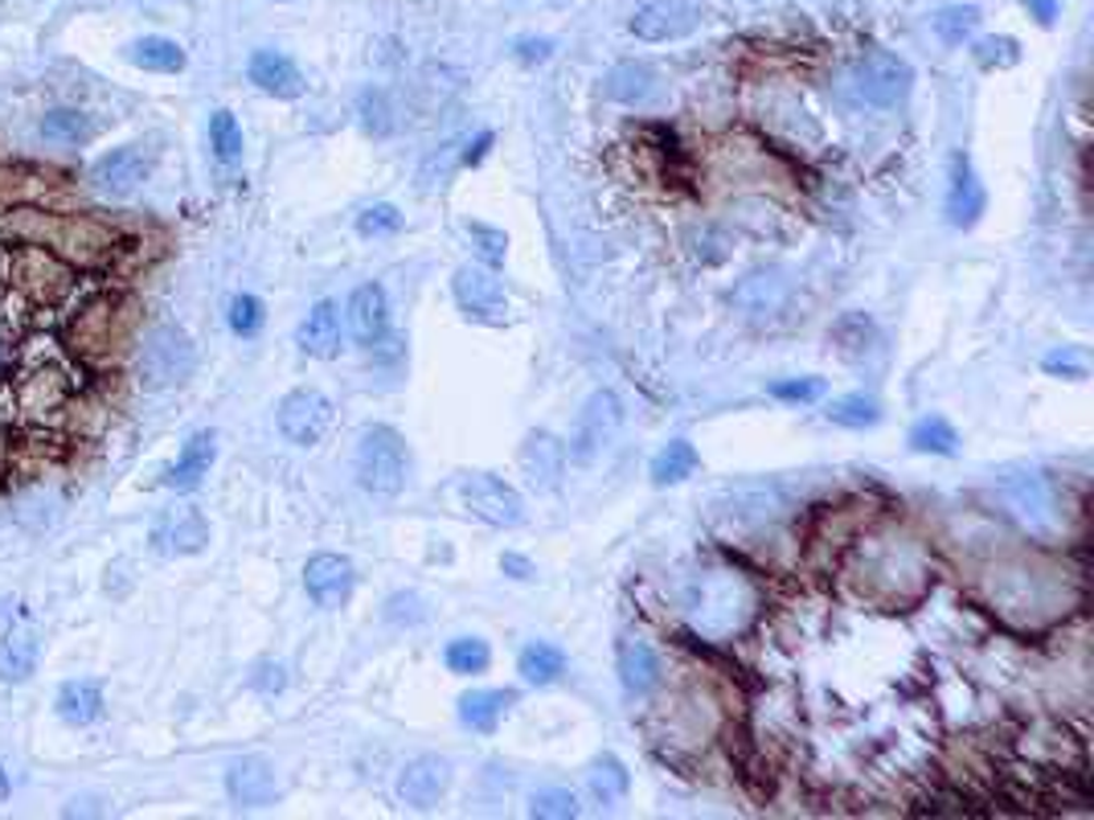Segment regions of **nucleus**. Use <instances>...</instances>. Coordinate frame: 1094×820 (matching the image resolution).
<instances>
[{
    "instance_id": "obj_13",
    "label": "nucleus",
    "mask_w": 1094,
    "mask_h": 820,
    "mask_svg": "<svg viewBox=\"0 0 1094 820\" xmlns=\"http://www.w3.org/2000/svg\"><path fill=\"white\" fill-rule=\"evenodd\" d=\"M623 423V402L611 390H594L587 398V407L578 410V423H574V439L570 451L578 460H594Z\"/></svg>"
},
{
    "instance_id": "obj_14",
    "label": "nucleus",
    "mask_w": 1094,
    "mask_h": 820,
    "mask_svg": "<svg viewBox=\"0 0 1094 820\" xmlns=\"http://www.w3.org/2000/svg\"><path fill=\"white\" fill-rule=\"evenodd\" d=\"M148 542L156 554H169V558L202 554V550L209 546V521L202 517V509L177 505V509H165L156 521H152Z\"/></svg>"
},
{
    "instance_id": "obj_54",
    "label": "nucleus",
    "mask_w": 1094,
    "mask_h": 820,
    "mask_svg": "<svg viewBox=\"0 0 1094 820\" xmlns=\"http://www.w3.org/2000/svg\"><path fill=\"white\" fill-rule=\"evenodd\" d=\"M492 140H496V136H492V132H480V136H476L472 144H468V153H464V165H480V160L489 156Z\"/></svg>"
},
{
    "instance_id": "obj_51",
    "label": "nucleus",
    "mask_w": 1094,
    "mask_h": 820,
    "mask_svg": "<svg viewBox=\"0 0 1094 820\" xmlns=\"http://www.w3.org/2000/svg\"><path fill=\"white\" fill-rule=\"evenodd\" d=\"M513 53H517V62L533 67V62H545V58L554 53V41H550V37H521V41L513 46Z\"/></svg>"
},
{
    "instance_id": "obj_41",
    "label": "nucleus",
    "mask_w": 1094,
    "mask_h": 820,
    "mask_svg": "<svg viewBox=\"0 0 1094 820\" xmlns=\"http://www.w3.org/2000/svg\"><path fill=\"white\" fill-rule=\"evenodd\" d=\"M874 321H865L861 312H849V316H841L837 325H832V341L841 345V353L844 358H861V353H869L874 349Z\"/></svg>"
},
{
    "instance_id": "obj_9",
    "label": "nucleus",
    "mask_w": 1094,
    "mask_h": 820,
    "mask_svg": "<svg viewBox=\"0 0 1094 820\" xmlns=\"http://www.w3.org/2000/svg\"><path fill=\"white\" fill-rule=\"evenodd\" d=\"M459 501H464V509L480 517L484 526H492V530H513V526L525 521L521 493L501 477H492V472H472V477L459 480Z\"/></svg>"
},
{
    "instance_id": "obj_11",
    "label": "nucleus",
    "mask_w": 1094,
    "mask_h": 820,
    "mask_svg": "<svg viewBox=\"0 0 1094 820\" xmlns=\"http://www.w3.org/2000/svg\"><path fill=\"white\" fill-rule=\"evenodd\" d=\"M853 83H857V95L869 107H898V102H906L910 86H914V70L898 53L874 50L857 62Z\"/></svg>"
},
{
    "instance_id": "obj_34",
    "label": "nucleus",
    "mask_w": 1094,
    "mask_h": 820,
    "mask_svg": "<svg viewBox=\"0 0 1094 820\" xmlns=\"http://www.w3.org/2000/svg\"><path fill=\"white\" fill-rule=\"evenodd\" d=\"M521 677L529 685H554L562 673H566V652L550 644V640H533V644H525L521 649Z\"/></svg>"
},
{
    "instance_id": "obj_2",
    "label": "nucleus",
    "mask_w": 1094,
    "mask_h": 820,
    "mask_svg": "<svg viewBox=\"0 0 1094 820\" xmlns=\"http://www.w3.org/2000/svg\"><path fill=\"white\" fill-rule=\"evenodd\" d=\"M9 234L17 242L46 246L70 267H111V258L128 251L123 230L99 214H46V209H13Z\"/></svg>"
},
{
    "instance_id": "obj_17",
    "label": "nucleus",
    "mask_w": 1094,
    "mask_h": 820,
    "mask_svg": "<svg viewBox=\"0 0 1094 820\" xmlns=\"http://www.w3.org/2000/svg\"><path fill=\"white\" fill-rule=\"evenodd\" d=\"M353 587H357L353 563L340 558V554H312L308 566H303V591L324 612L345 607L353 599Z\"/></svg>"
},
{
    "instance_id": "obj_23",
    "label": "nucleus",
    "mask_w": 1094,
    "mask_h": 820,
    "mask_svg": "<svg viewBox=\"0 0 1094 820\" xmlns=\"http://www.w3.org/2000/svg\"><path fill=\"white\" fill-rule=\"evenodd\" d=\"M214 460H218V435L214 431H197V435H189V444L181 447L177 463L165 472V484L177 489V493H189V489H197L209 477Z\"/></svg>"
},
{
    "instance_id": "obj_8",
    "label": "nucleus",
    "mask_w": 1094,
    "mask_h": 820,
    "mask_svg": "<svg viewBox=\"0 0 1094 820\" xmlns=\"http://www.w3.org/2000/svg\"><path fill=\"white\" fill-rule=\"evenodd\" d=\"M123 300L119 296H99V300H91L83 304L74 316H70L67 325V349L74 353L79 361L86 365H95L103 361L119 341V321H123Z\"/></svg>"
},
{
    "instance_id": "obj_24",
    "label": "nucleus",
    "mask_w": 1094,
    "mask_h": 820,
    "mask_svg": "<svg viewBox=\"0 0 1094 820\" xmlns=\"http://www.w3.org/2000/svg\"><path fill=\"white\" fill-rule=\"evenodd\" d=\"M226 792L242 808H263V804L275 800L279 784H275V771L263 759H238L235 768L226 771Z\"/></svg>"
},
{
    "instance_id": "obj_46",
    "label": "nucleus",
    "mask_w": 1094,
    "mask_h": 820,
    "mask_svg": "<svg viewBox=\"0 0 1094 820\" xmlns=\"http://www.w3.org/2000/svg\"><path fill=\"white\" fill-rule=\"evenodd\" d=\"M976 62L984 70H1009L1021 62V46L1012 37H984L976 46Z\"/></svg>"
},
{
    "instance_id": "obj_39",
    "label": "nucleus",
    "mask_w": 1094,
    "mask_h": 820,
    "mask_svg": "<svg viewBox=\"0 0 1094 820\" xmlns=\"http://www.w3.org/2000/svg\"><path fill=\"white\" fill-rule=\"evenodd\" d=\"M590 792H594L603 804H620L623 796L632 792V775H627V768H623L615 755L594 759V768H590Z\"/></svg>"
},
{
    "instance_id": "obj_55",
    "label": "nucleus",
    "mask_w": 1094,
    "mask_h": 820,
    "mask_svg": "<svg viewBox=\"0 0 1094 820\" xmlns=\"http://www.w3.org/2000/svg\"><path fill=\"white\" fill-rule=\"evenodd\" d=\"M1025 4L1042 25H1054V17H1058V9H1061V0H1025Z\"/></svg>"
},
{
    "instance_id": "obj_27",
    "label": "nucleus",
    "mask_w": 1094,
    "mask_h": 820,
    "mask_svg": "<svg viewBox=\"0 0 1094 820\" xmlns=\"http://www.w3.org/2000/svg\"><path fill=\"white\" fill-rule=\"evenodd\" d=\"M521 468L529 472L533 484H541V489H554L557 477H562V468H566V447L557 444L550 431H538V435H529V439H525Z\"/></svg>"
},
{
    "instance_id": "obj_28",
    "label": "nucleus",
    "mask_w": 1094,
    "mask_h": 820,
    "mask_svg": "<svg viewBox=\"0 0 1094 820\" xmlns=\"http://www.w3.org/2000/svg\"><path fill=\"white\" fill-rule=\"evenodd\" d=\"M513 701H517L513 689H472V694L459 698V722H464L468 731L492 735L496 722H501V714H505Z\"/></svg>"
},
{
    "instance_id": "obj_4",
    "label": "nucleus",
    "mask_w": 1094,
    "mask_h": 820,
    "mask_svg": "<svg viewBox=\"0 0 1094 820\" xmlns=\"http://www.w3.org/2000/svg\"><path fill=\"white\" fill-rule=\"evenodd\" d=\"M755 607H758L755 587L742 579V575H730V570H713L706 579H697V587H693L689 595L693 628L706 636H718V640L742 632L750 624Z\"/></svg>"
},
{
    "instance_id": "obj_31",
    "label": "nucleus",
    "mask_w": 1094,
    "mask_h": 820,
    "mask_svg": "<svg viewBox=\"0 0 1094 820\" xmlns=\"http://www.w3.org/2000/svg\"><path fill=\"white\" fill-rule=\"evenodd\" d=\"M41 136L50 144H67V148H83L91 140L99 136V123L91 120L86 111H74V107H53L41 116Z\"/></svg>"
},
{
    "instance_id": "obj_57",
    "label": "nucleus",
    "mask_w": 1094,
    "mask_h": 820,
    "mask_svg": "<svg viewBox=\"0 0 1094 820\" xmlns=\"http://www.w3.org/2000/svg\"><path fill=\"white\" fill-rule=\"evenodd\" d=\"M279 4H284V0H279Z\"/></svg>"
},
{
    "instance_id": "obj_15",
    "label": "nucleus",
    "mask_w": 1094,
    "mask_h": 820,
    "mask_svg": "<svg viewBox=\"0 0 1094 820\" xmlns=\"http://www.w3.org/2000/svg\"><path fill=\"white\" fill-rule=\"evenodd\" d=\"M156 169V153L144 148V144H123V148H111L107 156H99V165L91 169V181L99 193H111V197H128L132 189H140Z\"/></svg>"
},
{
    "instance_id": "obj_10",
    "label": "nucleus",
    "mask_w": 1094,
    "mask_h": 820,
    "mask_svg": "<svg viewBox=\"0 0 1094 820\" xmlns=\"http://www.w3.org/2000/svg\"><path fill=\"white\" fill-rule=\"evenodd\" d=\"M701 21H706V9L697 0H644L627 21V29L640 41L660 46V41H681V37L697 34Z\"/></svg>"
},
{
    "instance_id": "obj_29",
    "label": "nucleus",
    "mask_w": 1094,
    "mask_h": 820,
    "mask_svg": "<svg viewBox=\"0 0 1094 820\" xmlns=\"http://www.w3.org/2000/svg\"><path fill=\"white\" fill-rule=\"evenodd\" d=\"M37 656H41V640H37L29 628L4 632L0 636V682H9V685L25 682V677L37 668Z\"/></svg>"
},
{
    "instance_id": "obj_32",
    "label": "nucleus",
    "mask_w": 1094,
    "mask_h": 820,
    "mask_svg": "<svg viewBox=\"0 0 1094 820\" xmlns=\"http://www.w3.org/2000/svg\"><path fill=\"white\" fill-rule=\"evenodd\" d=\"M103 714V685L91 677L67 682L58 689V718H67L70 726H91Z\"/></svg>"
},
{
    "instance_id": "obj_7",
    "label": "nucleus",
    "mask_w": 1094,
    "mask_h": 820,
    "mask_svg": "<svg viewBox=\"0 0 1094 820\" xmlns=\"http://www.w3.org/2000/svg\"><path fill=\"white\" fill-rule=\"evenodd\" d=\"M357 484L373 496H398L406 484V444L386 423L361 431L357 444Z\"/></svg>"
},
{
    "instance_id": "obj_18",
    "label": "nucleus",
    "mask_w": 1094,
    "mask_h": 820,
    "mask_svg": "<svg viewBox=\"0 0 1094 820\" xmlns=\"http://www.w3.org/2000/svg\"><path fill=\"white\" fill-rule=\"evenodd\" d=\"M984 209H988V189L976 177L972 160L955 153L951 156V189H947V222L967 230V226H976L984 218Z\"/></svg>"
},
{
    "instance_id": "obj_36",
    "label": "nucleus",
    "mask_w": 1094,
    "mask_h": 820,
    "mask_svg": "<svg viewBox=\"0 0 1094 820\" xmlns=\"http://www.w3.org/2000/svg\"><path fill=\"white\" fill-rule=\"evenodd\" d=\"M825 414H828V423H837V427L865 431V427H877V423H881V402L869 398V394H841V398L828 402Z\"/></svg>"
},
{
    "instance_id": "obj_53",
    "label": "nucleus",
    "mask_w": 1094,
    "mask_h": 820,
    "mask_svg": "<svg viewBox=\"0 0 1094 820\" xmlns=\"http://www.w3.org/2000/svg\"><path fill=\"white\" fill-rule=\"evenodd\" d=\"M501 570H505V575H513V579H533V563H529V558H521V554H505V558H501Z\"/></svg>"
},
{
    "instance_id": "obj_30",
    "label": "nucleus",
    "mask_w": 1094,
    "mask_h": 820,
    "mask_svg": "<svg viewBox=\"0 0 1094 820\" xmlns=\"http://www.w3.org/2000/svg\"><path fill=\"white\" fill-rule=\"evenodd\" d=\"M128 62L140 70H148V74H181L185 70V50L172 41V37H135L132 46H128Z\"/></svg>"
},
{
    "instance_id": "obj_42",
    "label": "nucleus",
    "mask_w": 1094,
    "mask_h": 820,
    "mask_svg": "<svg viewBox=\"0 0 1094 820\" xmlns=\"http://www.w3.org/2000/svg\"><path fill=\"white\" fill-rule=\"evenodd\" d=\"M976 25H979L976 4H951V9H943V13L935 17V34L943 37L947 46H963L967 37L976 34Z\"/></svg>"
},
{
    "instance_id": "obj_6",
    "label": "nucleus",
    "mask_w": 1094,
    "mask_h": 820,
    "mask_svg": "<svg viewBox=\"0 0 1094 820\" xmlns=\"http://www.w3.org/2000/svg\"><path fill=\"white\" fill-rule=\"evenodd\" d=\"M197 370V349L189 341L185 328L177 325H156L140 345V358H135V374L148 390H169V386H181L185 377H193Z\"/></svg>"
},
{
    "instance_id": "obj_40",
    "label": "nucleus",
    "mask_w": 1094,
    "mask_h": 820,
    "mask_svg": "<svg viewBox=\"0 0 1094 820\" xmlns=\"http://www.w3.org/2000/svg\"><path fill=\"white\" fill-rule=\"evenodd\" d=\"M209 148H214V156H218L221 165H238L242 160V128H238V120L230 116V111H214L209 116Z\"/></svg>"
},
{
    "instance_id": "obj_56",
    "label": "nucleus",
    "mask_w": 1094,
    "mask_h": 820,
    "mask_svg": "<svg viewBox=\"0 0 1094 820\" xmlns=\"http://www.w3.org/2000/svg\"><path fill=\"white\" fill-rule=\"evenodd\" d=\"M9 796V775H4V768H0V800Z\"/></svg>"
},
{
    "instance_id": "obj_33",
    "label": "nucleus",
    "mask_w": 1094,
    "mask_h": 820,
    "mask_svg": "<svg viewBox=\"0 0 1094 820\" xmlns=\"http://www.w3.org/2000/svg\"><path fill=\"white\" fill-rule=\"evenodd\" d=\"M21 402L34 410H62L70 402V382L58 370H34L21 377Z\"/></svg>"
},
{
    "instance_id": "obj_3",
    "label": "nucleus",
    "mask_w": 1094,
    "mask_h": 820,
    "mask_svg": "<svg viewBox=\"0 0 1094 820\" xmlns=\"http://www.w3.org/2000/svg\"><path fill=\"white\" fill-rule=\"evenodd\" d=\"M984 595L993 603V612H1000L1017 628H1042L1054 624L1066 607L1074 603V591L1066 582V570L1042 558H1012L988 570Z\"/></svg>"
},
{
    "instance_id": "obj_21",
    "label": "nucleus",
    "mask_w": 1094,
    "mask_h": 820,
    "mask_svg": "<svg viewBox=\"0 0 1094 820\" xmlns=\"http://www.w3.org/2000/svg\"><path fill=\"white\" fill-rule=\"evenodd\" d=\"M247 74H251V83L271 95V99H300L303 95V74L300 67L279 50H254L251 62H247Z\"/></svg>"
},
{
    "instance_id": "obj_47",
    "label": "nucleus",
    "mask_w": 1094,
    "mask_h": 820,
    "mask_svg": "<svg viewBox=\"0 0 1094 820\" xmlns=\"http://www.w3.org/2000/svg\"><path fill=\"white\" fill-rule=\"evenodd\" d=\"M468 234L476 242V255L484 258L489 267H501L508 255V239L505 230H496V226H484V222H468Z\"/></svg>"
},
{
    "instance_id": "obj_12",
    "label": "nucleus",
    "mask_w": 1094,
    "mask_h": 820,
    "mask_svg": "<svg viewBox=\"0 0 1094 820\" xmlns=\"http://www.w3.org/2000/svg\"><path fill=\"white\" fill-rule=\"evenodd\" d=\"M275 423H279V435H284L287 444L316 447L324 439V431L333 427V402L321 390L300 386V390L284 394Z\"/></svg>"
},
{
    "instance_id": "obj_35",
    "label": "nucleus",
    "mask_w": 1094,
    "mask_h": 820,
    "mask_svg": "<svg viewBox=\"0 0 1094 820\" xmlns=\"http://www.w3.org/2000/svg\"><path fill=\"white\" fill-rule=\"evenodd\" d=\"M910 447L923 456H955L960 451V431L947 423L943 414H926L910 427Z\"/></svg>"
},
{
    "instance_id": "obj_49",
    "label": "nucleus",
    "mask_w": 1094,
    "mask_h": 820,
    "mask_svg": "<svg viewBox=\"0 0 1094 820\" xmlns=\"http://www.w3.org/2000/svg\"><path fill=\"white\" fill-rule=\"evenodd\" d=\"M1042 370L1054 377L1082 382V377L1091 374V361H1086V353H1078V349H1058V353H1049V358L1042 361Z\"/></svg>"
},
{
    "instance_id": "obj_45",
    "label": "nucleus",
    "mask_w": 1094,
    "mask_h": 820,
    "mask_svg": "<svg viewBox=\"0 0 1094 820\" xmlns=\"http://www.w3.org/2000/svg\"><path fill=\"white\" fill-rule=\"evenodd\" d=\"M529 812L545 820H570L578 817V800H574V792H566V787H545V792H538L529 800Z\"/></svg>"
},
{
    "instance_id": "obj_37",
    "label": "nucleus",
    "mask_w": 1094,
    "mask_h": 820,
    "mask_svg": "<svg viewBox=\"0 0 1094 820\" xmlns=\"http://www.w3.org/2000/svg\"><path fill=\"white\" fill-rule=\"evenodd\" d=\"M697 463H701L697 447H693L689 439H673V444L652 460V484H660V489H664V484H681V480H689L693 472H697Z\"/></svg>"
},
{
    "instance_id": "obj_19",
    "label": "nucleus",
    "mask_w": 1094,
    "mask_h": 820,
    "mask_svg": "<svg viewBox=\"0 0 1094 820\" xmlns=\"http://www.w3.org/2000/svg\"><path fill=\"white\" fill-rule=\"evenodd\" d=\"M447 787H452V768L435 755H422L414 763H406L398 775V800L410 808H435Z\"/></svg>"
},
{
    "instance_id": "obj_44",
    "label": "nucleus",
    "mask_w": 1094,
    "mask_h": 820,
    "mask_svg": "<svg viewBox=\"0 0 1094 820\" xmlns=\"http://www.w3.org/2000/svg\"><path fill=\"white\" fill-rule=\"evenodd\" d=\"M263 300L259 296H251V291H242V296H235L230 300V312H226V321H230V328H235L238 337H254L259 328H263Z\"/></svg>"
},
{
    "instance_id": "obj_25",
    "label": "nucleus",
    "mask_w": 1094,
    "mask_h": 820,
    "mask_svg": "<svg viewBox=\"0 0 1094 820\" xmlns=\"http://www.w3.org/2000/svg\"><path fill=\"white\" fill-rule=\"evenodd\" d=\"M620 682L632 698H644L660 685V656L644 640H623L620 644Z\"/></svg>"
},
{
    "instance_id": "obj_26",
    "label": "nucleus",
    "mask_w": 1094,
    "mask_h": 820,
    "mask_svg": "<svg viewBox=\"0 0 1094 820\" xmlns=\"http://www.w3.org/2000/svg\"><path fill=\"white\" fill-rule=\"evenodd\" d=\"M652 91H657V74L644 62H620V67L606 70L603 79V95L611 102H623V107H640V102L652 99Z\"/></svg>"
},
{
    "instance_id": "obj_52",
    "label": "nucleus",
    "mask_w": 1094,
    "mask_h": 820,
    "mask_svg": "<svg viewBox=\"0 0 1094 820\" xmlns=\"http://www.w3.org/2000/svg\"><path fill=\"white\" fill-rule=\"evenodd\" d=\"M251 685H254V689H259V694H279V689H284V685H287L284 665H275V661H263V665L254 668Z\"/></svg>"
},
{
    "instance_id": "obj_38",
    "label": "nucleus",
    "mask_w": 1094,
    "mask_h": 820,
    "mask_svg": "<svg viewBox=\"0 0 1094 820\" xmlns=\"http://www.w3.org/2000/svg\"><path fill=\"white\" fill-rule=\"evenodd\" d=\"M443 661L459 677H476V673H484L492 665V649L489 640H480V636H455L452 644L443 649Z\"/></svg>"
},
{
    "instance_id": "obj_48",
    "label": "nucleus",
    "mask_w": 1094,
    "mask_h": 820,
    "mask_svg": "<svg viewBox=\"0 0 1094 820\" xmlns=\"http://www.w3.org/2000/svg\"><path fill=\"white\" fill-rule=\"evenodd\" d=\"M825 377H783V382L771 386V398H779V402H816V398H825Z\"/></svg>"
},
{
    "instance_id": "obj_20",
    "label": "nucleus",
    "mask_w": 1094,
    "mask_h": 820,
    "mask_svg": "<svg viewBox=\"0 0 1094 820\" xmlns=\"http://www.w3.org/2000/svg\"><path fill=\"white\" fill-rule=\"evenodd\" d=\"M340 341H345V325H340V304L337 300H321L312 304V312L300 321V333H296V345H300L308 358H337Z\"/></svg>"
},
{
    "instance_id": "obj_1",
    "label": "nucleus",
    "mask_w": 1094,
    "mask_h": 820,
    "mask_svg": "<svg viewBox=\"0 0 1094 820\" xmlns=\"http://www.w3.org/2000/svg\"><path fill=\"white\" fill-rule=\"evenodd\" d=\"M849 579H853L861 599H869L877 607H890V612H902V607L918 603L930 591V558L910 533L881 530L861 538L853 546Z\"/></svg>"
},
{
    "instance_id": "obj_16",
    "label": "nucleus",
    "mask_w": 1094,
    "mask_h": 820,
    "mask_svg": "<svg viewBox=\"0 0 1094 820\" xmlns=\"http://www.w3.org/2000/svg\"><path fill=\"white\" fill-rule=\"evenodd\" d=\"M455 304L464 308L480 325H505L508 321V296L496 284V275L484 267H459L452 279Z\"/></svg>"
},
{
    "instance_id": "obj_5",
    "label": "nucleus",
    "mask_w": 1094,
    "mask_h": 820,
    "mask_svg": "<svg viewBox=\"0 0 1094 820\" xmlns=\"http://www.w3.org/2000/svg\"><path fill=\"white\" fill-rule=\"evenodd\" d=\"M4 275L37 308H53L58 300H67L70 284H74L70 263H62L53 251L34 246V242H17V251L4 255Z\"/></svg>"
},
{
    "instance_id": "obj_50",
    "label": "nucleus",
    "mask_w": 1094,
    "mask_h": 820,
    "mask_svg": "<svg viewBox=\"0 0 1094 820\" xmlns=\"http://www.w3.org/2000/svg\"><path fill=\"white\" fill-rule=\"evenodd\" d=\"M361 128L370 132V136H386L389 128V107H386V95L382 91H365L361 95Z\"/></svg>"
},
{
    "instance_id": "obj_43",
    "label": "nucleus",
    "mask_w": 1094,
    "mask_h": 820,
    "mask_svg": "<svg viewBox=\"0 0 1094 820\" xmlns=\"http://www.w3.org/2000/svg\"><path fill=\"white\" fill-rule=\"evenodd\" d=\"M398 230H402V214L389 202H377L357 214V234L361 239H386V234H398Z\"/></svg>"
},
{
    "instance_id": "obj_22",
    "label": "nucleus",
    "mask_w": 1094,
    "mask_h": 820,
    "mask_svg": "<svg viewBox=\"0 0 1094 820\" xmlns=\"http://www.w3.org/2000/svg\"><path fill=\"white\" fill-rule=\"evenodd\" d=\"M349 328L361 345H377L389 328V300L382 284H361L349 296Z\"/></svg>"
}]
</instances>
